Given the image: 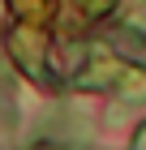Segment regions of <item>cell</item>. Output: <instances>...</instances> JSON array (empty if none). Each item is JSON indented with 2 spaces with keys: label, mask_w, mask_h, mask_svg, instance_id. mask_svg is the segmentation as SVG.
<instances>
[{
  "label": "cell",
  "mask_w": 146,
  "mask_h": 150,
  "mask_svg": "<svg viewBox=\"0 0 146 150\" xmlns=\"http://www.w3.org/2000/svg\"><path fill=\"white\" fill-rule=\"evenodd\" d=\"M73 4H78V17H82V22H90V17H99V13L112 9V0H73Z\"/></svg>",
  "instance_id": "cell-1"
},
{
  "label": "cell",
  "mask_w": 146,
  "mask_h": 150,
  "mask_svg": "<svg viewBox=\"0 0 146 150\" xmlns=\"http://www.w3.org/2000/svg\"><path fill=\"white\" fill-rule=\"evenodd\" d=\"M34 150H73V146H34Z\"/></svg>",
  "instance_id": "cell-2"
},
{
  "label": "cell",
  "mask_w": 146,
  "mask_h": 150,
  "mask_svg": "<svg viewBox=\"0 0 146 150\" xmlns=\"http://www.w3.org/2000/svg\"><path fill=\"white\" fill-rule=\"evenodd\" d=\"M137 150H146V129H142V137H137Z\"/></svg>",
  "instance_id": "cell-3"
}]
</instances>
